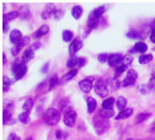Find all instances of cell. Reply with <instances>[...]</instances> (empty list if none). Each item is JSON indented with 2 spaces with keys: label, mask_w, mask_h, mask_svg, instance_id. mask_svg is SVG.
Instances as JSON below:
<instances>
[{
  "label": "cell",
  "mask_w": 155,
  "mask_h": 140,
  "mask_svg": "<svg viewBox=\"0 0 155 140\" xmlns=\"http://www.w3.org/2000/svg\"><path fill=\"white\" fill-rule=\"evenodd\" d=\"M44 121L46 125L54 127L60 121V113L55 108H48L44 114Z\"/></svg>",
  "instance_id": "6da1fadb"
},
{
  "label": "cell",
  "mask_w": 155,
  "mask_h": 140,
  "mask_svg": "<svg viewBox=\"0 0 155 140\" xmlns=\"http://www.w3.org/2000/svg\"><path fill=\"white\" fill-rule=\"evenodd\" d=\"M93 122H94V128L97 135L104 134L109 128V122L102 117H95Z\"/></svg>",
  "instance_id": "7a4b0ae2"
},
{
  "label": "cell",
  "mask_w": 155,
  "mask_h": 140,
  "mask_svg": "<svg viewBox=\"0 0 155 140\" xmlns=\"http://www.w3.org/2000/svg\"><path fill=\"white\" fill-rule=\"evenodd\" d=\"M9 39H10V42L12 44H14L15 46H19L21 48L26 44L27 42V38L26 37H23L22 36V33L17 30V29H15V30H12L10 32V35H9Z\"/></svg>",
  "instance_id": "3957f363"
},
{
  "label": "cell",
  "mask_w": 155,
  "mask_h": 140,
  "mask_svg": "<svg viewBox=\"0 0 155 140\" xmlns=\"http://www.w3.org/2000/svg\"><path fill=\"white\" fill-rule=\"evenodd\" d=\"M94 91L100 97H106L109 93L106 81L101 78L98 79L94 84Z\"/></svg>",
  "instance_id": "277c9868"
},
{
  "label": "cell",
  "mask_w": 155,
  "mask_h": 140,
  "mask_svg": "<svg viewBox=\"0 0 155 140\" xmlns=\"http://www.w3.org/2000/svg\"><path fill=\"white\" fill-rule=\"evenodd\" d=\"M76 118H77L76 112L73 108H67L65 109L64 117V122L68 128H73L74 126V124L76 122Z\"/></svg>",
  "instance_id": "5b68a950"
},
{
  "label": "cell",
  "mask_w": 155,
  "mask_h": 140,
  "mask_svg": "<svg viewBox=\"0 0 155 140\" xmlns=\"http://www.w3.org/2000/svg\"><path fill=\"white\" fill-rule=\"evenodd\" d=\"M27 72V67L25 63H16L13 66V75L15 80L22 78Z\"/></svg>",
  "instance_id": "8992f818"
},
{
  "label": "cell",
  "mask_w": 155,
  "mask_h": 140,
  "mask_svg": "<svg viewBox=\"0 0 155 140\" xmlns=\"http://www.w3.org/2000/svg\"><path fill=\"white\" fill-rule=\"evenodd\" d=\"M138 78V74L135 70L134 69H131V70H128L127 74H126V77L124 79L123 81V87H130V86H133L135 84L136 80Z\"/></svg>",
  "instance_id": "52a82bcc"
},
{
  "label": "cell",
  "mask_w": 155,
  "mask_h": 140,
  "mask_svg": "<svg viewBox=\"0 0 155 140\" xmlns=\"http://www.w3.org/2000/svg\"><path fill=\"white\" fill-rule=\"evenodd\" d=\"M94 81V78L93 77H88L86 78H84L83 80L79 82L80 89L84 93H90L93 88Z\"/></svg>",
  "instance_id": "ba28073f"
},
{
  "label": "cell",
  "mask_w": 155,
  "mask_h": 140,
  "mask_svg": "<svg viewBox=\"0 0 155 140\" xmlns=\"http://www.w3.org/2000/svg\"><path fill=\"white\" fill-rule=\"evenodd\" d=\"M82 46H83V42H82V40H80V39H78V38L74 39V40L71 42L70 46H69V55H70L71 56H74L82 48Z\"/></svg>",
  "instance_id": "9c48e42d"
},
{
  "label": "cell",
  "mask_w": 155,
  "mask_h": 140,
  "mask_svg": "<svg viewBox=\"0 0 155 140\" xmlns=\"http://www.w3.org/2000/svg\"><path fill=\"white\" fill-rule=\"evenodd\" d=\"M104 12H105L104 6H98L97 8H95L94 10H93L90 13L88 21H98V20H100L101 16L104 15Z\"/></svg>",
  "instance_id": "30bf717a"
},
{
  "label": "cell",
  "mask_w": 155,
  "mask_h": 140,
  "mask_svg": "<svg viewBox=\"0 0 155 140\" xmlns=\"http://www.w3.org/2000/svg\"><path fill=\"white\" fill-rule=\"evenodd\" d=\"M55 5L53 3H49L45 5V7L44 11L41 13V17L43 19H49L52 15H54V13L55 11Z\"/></svg>",
  "instance_id": "8fae6325"
},
{
  "label": "cell",
  "mask_w": 155,
  "mask_h": 140,
  "mask_svg": "<svg viewBox=\"0 0 155 140\" xmlns=\"http://www.w3.org/2000/svg\"><path fill=\"white\" fill-rule=\"evenodd\" d=\"M123 56L120 54H112L109 56L108 59V64L110 67H118L120 65H122V61H123Z\"/></svg>",
  "instance_id": "7c38bea8"
},
{
  "label": "cell",
  "mask_w": 155,
  "mask_h": 140,
  "mask_svg": "<svg viewBox=\"0 0 155 140\" xmlns=\"http://www.w3.org/2000/svg\"><path fill=\"white\" fill-rule=\"evenodd\" d=\"M35 56V54H34V51L32 48H28L26 50H25V52L23 53V56H22V62L26 64L28 63L29 61H31Z\"/></svg>",
  "instance_id": "4fadbf2b"
},
{
  "label": "cell",
  "mask_w": 155,
  "mask_h": 140,
  "mask_svg": "<svg viewBox=\"0 0 155 140\" xmlns=\"http://www.w3.org/2000/svg\"><path fill=\"white\" fill-rule=\"evenodd\" d=\"M134 113V109L133 108H126L123 111H121L115 118V120H121V119H126L128 118H130Z\"/></svg>",
  "instance_id": "5bb4252c"
},
{
  "label": "cell",
  "mask_w": 155,
  "mask_h": 140,
  "mask_svg": "<svg viewBox=\"0 0 155 140\" xmlns=\"http://www.w3.org/2000/svg\"><path fill=\"white\" fill-rule=\"evenodd\" d=\"M77 72H78V70L76 69V68H74V69H72L71 71H69L67 74H65L62 78H61V80H60V83L61 84H64V83H67L68 81H70L72 78H74L76 75H77Z\"/></svg>",
  "instance_id": "9a60e30c"
},
{
  "label": "cell",
  "mask_w": 155,
  "mask_h": 140,
  "mask_svg": "<svg viewBox=\"0 0 155 140\" xmlns=\"http://www.w3.org/2000/svg\"><path fill=\"white\" fill-rule=\"evenodd\" d=\"M100 116L105 119H108V118H113L114 116V110L113 108H101Z\"/></svg>",
  "instance_id": "2e32d148"
},
{
  "label": "cell",
  "mask_w": 155,
  "mask_h": 140,
  "mask_svg": "<svg viewBox=\"0 0 155 140\" xmlns=\"http://www.w3.org/2000/svg\"><path fill=\"white\" fill-rule=\"evenodd\" d=\"M49 32V26L47 25H43L42 26H40L38 28V30H36V32L35 33V38H39L41 36H44L45 35H46Z\"/></svg>",
  "instance_id": "e0dca14e"
},
{
  "label": "cell",
  "mask_w": 155,
  "mask_h": 140,
  "mask_svg": "<svg viewBox=\"0 0 155 140\" xmlns=\"http://www.w3.org/2000/svg\"><path fill=\"white\" fill-rule=\"evenodd\" d=\"M84 13L83 7L81 5H74L72 8V15L74 19H79Z\"/></svg>",
  "instance_id": "ac0fdd59"
},
{
  "label": "cell",
  "mask_w": 155,
  "mask_h": 140,
  "mask_svg": "<svg viewBox=\"0 0 155 140\" xmlns=\"http://www.w3.org/2000/svg\"><path fill=\"white\" fill-rule=\"evenodd\" d=\"M86 103H87V109H88V113L92 114L95 108H96V106H97V103H96V100L93 97H88L87 100H86Z\"/></svg>",
  "instance_id": "d6986e66"
},
{
  "label": "cell",
  "mask_w": 155,
  "mask_h": 140,
  "mask_svg": "<svg viewBox=\"0 0 155 140\" xmlns=\"http://www.w3.org/2000/svg\"><path fill=\"white\" fill-rule=\"evenodd\" d=\"M3 109L6 110V111H10V112H14L15 110V104L12 100L10 99H5L4 100V104H3Z\"/></svg>",
  "instance_id": "ffe728a7"
},
{
  "label": "cell",
  "mask_w": 155,
  "mask_h": 140,
  "mask_svg": "<svg viewBox=\"0 0 155 140\" xmlns=\"http://www.w3.org/2000/svg\"><path fill=\"white\" fill-rule=\"evenodd\" d=\"M126 106H127V100H126V98L124 97H119L118 99H117V101H116V107H117V108L119 110H122L123 111V110L126 109L125 108Z\"/></svg>",
  "instance_id": "44dd1931"
},
{
  "label": "cell",
  "mask_w": 155,
  "mask_h": 140,
  "mask_svg": "<svg viewBox=\"0 0 155 140\" xmlns=\"http://www.w3.org/2000/svg\"><path fill=\"white\" fill-rule=\"evenodd\" d=\"M153 59V56L152 54H145V55H142L139 57V63L142 65H146L148 63H150L152 60Z\"/></svg>",
  "instance_id": "7402d4cb"
},
{
  "label": "cell",
  "mask_w": 155,
  "mask_h": 140,
  "mask_svg": "<svg viewBox=\"0 0 155 140\" xmlns=\"http://www.w3.org/2000/svg\"><path fill=\"white\" fill-rule=\"evenodd\" d=\"M20 15V13L18 11H12V12H9L5 15H4V21L5 22H8L10 20H13L15 18H16L17 16Z\"/></svg>",
  "instance_id": "603a6c76"
},
{
  "label": "cell",
  "mask_w": 155,
  "mask_h": 140,
  "mask_svg": "<svg viewBox=\"0 0 155 140\" xmlns=\"http://www.w3.org/2000/svg\"><path fill=\"white\" fill-rule=\"evenodd\" d=\"M148 49V46L143 42H138L134 46V50L139 53H144Z\"/></svg>",
  "instance_id": "cb8c5ba5"
},
{
  "label": "cell",
  "mask_w": 155,
  "mask_h": 140,
  "mask_svg": "<svg viewBox=\"0 0 155 140\" xmlns=\"http://www.w3.org/2000/svg\"><path fill=\"white\" fill-rule=\"evenodd\" d=\"M33 106H34V101H33V99H32V98H27V99L25 101L24 105H23V109L25 110V112L30 113V110L32 109Z\"/></svg>",
  "instance_id": "d4e9b609"
},
{
  "label": "cell",
  "mask_w": 155,
  "mask_h": 140,
  "mask_svg": "<svg viewBox=\"0 0 155 140\" xmlns=\"http://www.w3.org/2000/svg\"><path fill=\"white\" fill-rule=\"evenodd\" d=\"M114 104V97H108L104 100L102 103V108H112Z\"/></svg>",
  "instance_id": "484cf974"
},
{
  "label": "cell",
  "mask_w": 155,
  "mask_h": 140,
  "mask_svg": "<svg viewBox=\"0 0 155 140\" xmlns=\"http://www.w3.org/2000/svg\"><path fill=\"white\" fill-rule=\"evenodd\" d=\"M18 120H19L22 124L26 125V124L29 122V113L24 111L23 113H21V114L18 116Z\"/></svg>",
  "instance_id": "4316f807"
},
{
  "label": "cell",
  "mask_w": 155,
  "mask_h": 140,
  "mask_svg": "<svg viewBox=\"0 0 155 140\" xmlns=\"http://www.w3.org/2000/svg\"><path fill=\"white\" fill-rule=\"evenodd\" d=\"M74 37V33L70 30H64L63 32V40L64 42H69L73 39Z\"/></svg>",
  "instance_id": "83f0119b"
},
{
  "label": "cell",
  "mask_w": 155,
  "mask_h": 140,
  "mask_svg": "<svg viewBox=\"0 0 155 140\" xmlns=\"http://www.w3.org/2000/svg\"><path fill=\"white\" fill-rule=\"evenodd\" d=\"M10 85H11V80L9 77H7L6 76H4L3 77V91L4 92H6L8 91L9 87H10Z\"/></svg>",
  "instance_id": "f1b7e54d"
},
{
  "label": "cell",
  "mask_w": 155,
  "mask_h": 140,
  "mask_svg": "<svg viewBox=\"0 0 155 140\" xmlns=\"http://www.w3.org/2000/svg\"><path fill=\"white\" fill-rule=\"evenodd\" d=\"M138 90L143 94V95H146L148 94L151 90H152V86L149 85V84H146V85H141L139 87H138Z\"/></svg>",
  "instance_id": "f546056e"
},
{
  "label": "cell",
  "mask_w": 155,
  "mask_h": 140,
  "mask_svg": "<svg viewBox=\"0 0 155 140\" xmlns=\"http://www.w3.org/2000/svg\"><path fill=\"white\" fill-rule=\"evenodd\" d=\"M152 114L150 113H141L140 115L137 116V118H136V122L137 123H142L145 120H147L149 118H151Z\"/></svg>",
  "instance_id": "4dcf8cb0"
},
{
  "label": "cell",
  "mask_w": 155,
  "mask_h": 140,
  "mask_svg": "<svg viewBox=\"0 0 155 140\" xmlns=\"http://www.w3.org/2000/svg\"><path fill=\"white\" fill-rule=\"evenodd\" d=\"M78 59H79V57H76V56L71 57V58L68 60V62H67V67H70V68L74 69V67H76V66L78 67Z\"/></svg>",
  "instance_id": "1f68e13d"
},
{
  "label": "cell",
  "mask_w": 155,
  "mask_h": 140,
  "mask_svg": "<svg viewBox=\"0 0 155 140\" xmlns=\"http://www.w3.org/2000/svg\"><path fill=\"white\" fill-rule=\"evenodd\" d=\"M68 133L63 130H56L55 131V138L58 140H64L67 138Z\"/></svg>",
  "instance_id": "d6a6232c"
},
{
  "label": "cell",
  "mask_w": 155,
  "mask_h": 140,
  "mask_svg": "<svg viewBox=\"0 0 155 140\" xmlns=\"http://www.w3.org/2000/svg\"><path fill=\"white\" fill-rule=\"evenodd\" d=\"M133 63V57L130 55H125L123 56V61H122V65H124L126 67L130 66Z\"/></svg>",
  "instance_id": "836d02e7"
},
{
  "label": "cell",
  "mask_w": 155,
  "mask_h": 140,
  "mask_svg": "<svg viewBox=\"0 0 155 140\" xmlns=\"http://www.w3.org/2000/svg\"><path fill=\"white\" fill-rule=\"evenodd\" d=\"M127 36L130 37V38H134V39H136V38H143L142 36V35L140 33H138L137 31L135 30H131L130 32L127 33Z\"/></svg>",
  "instance_id": "e575fe53"
},
{
  "label": "cell",
  "mask_w": 155,
  "mask_h": 140,
  "mask_svg": "<svg viewBox=\"0 0 155 140\" xmlns=\"http://www.w3.org/2000/svg\"><path fill=\"white\" fill-rule=\"evenodd\" d=\"M58 84V78H57V77H53L51 79H50V82H49V87H48V90L49 91H51V90H53L55 87H56V85Z\"/></svg>",
  "instance_id": "d590c367"
},
{
  "label": "cell",
  "mask_w": 155,
  "mask_h": 140,
  "mask_svg": "<svg viewBox=\"0 0 155 140\" xmlns=\"http://www.w3.org/2000/svg\"><path fill=\"white\" fill-rule=\"evenodd\" d=\"M126 69H127V67L124 66V65H120V66H118V67H116V69H115V77L121 76L124 72L126 71Z\"/></svg>",
  "instance_id": "8d00e7d4"
},
{
  "label": "cell",
  "mask_w": 155,
  "mask_h": 140,
  "mask_svg": "<svg viewBox=\"0 0 155 140\" xmlns=\"http://www.w3.org/2000/svg\"><path fill=\"white\" fill-rule=\"evenodd\" d=\"M64 12L62 9H56L54 13V17L55 20H60L64 17Z\"/></svg>",
  "instance_id": "74e56055"
},
{
  "label": "cell",
  "mask_w": 155,
  "mask_h": 140,
  "mask_svg": "<svg viewBox=\"0 0 155 140\" xmlns=\"http://www.w3.org/2000/svg\"><path fill=\"white\" fill-rule=\"evenodd\" d=\"M109 55L108 54H100L98 56V61L101 62V63H104V62H108V59H109Z\"/></svg>",
  "instance_id": "f35d334b"
},
{
  "label": "cell",
  "mask_w": 155,
  "mask_h": 140,
  "mask_svg": "<svg viewBox=\"0 0 155 140\" xmlns=\"http://www.w3.org/2000/svg\"><path fill=\"white\" fill-rule=\"evenodd\" d=\"M20 50H21V47L19 46H14L13 48L11 49V54L13 56H16L20 52Z\"/></svg>",
  "instance_id": "ab89813d"
},
{
  "label": "cell",
  "mask_w": 155,
  "mask_h": 140,
  "mask_svg": "<svg viewBox=\"0 0 155 140\" xmlns=\"http://www.w3.org/2000/svg\"><path fill=\"white\" fill-rule=\"evenodd\" d=\"M86 63V60L84 57H79L78 59V67H83Z\"/></svg>",
  "instance_id": "60d3db41"
},
{
  "label": "cell",
  "mask_w": 155,
  "mask_h": 140,
  "mask_svg": "<svg viewBox=\"0 0 155 140\" xmlns=\"http://www.w3.org/2000/svg\"><path fill=\"white\" fill-rule=\"evenodd\" d=\"M6 140H20V138H19V137H17L15 134L11 133V134L8 136V138H7V139Z\"/></svg>",
  "instance_id": "b9f144b4"
},
{
  "label": "cell",
  "mask_w": 155,
  "mask_h": 140,
  "mask_svg": "<svg viewBox=\"0 0 155 140\" xmlns=\"http://www.w3.org/2000/svg\"><path fill=\"white\" fill-rule=\"evenodd\" d=\"M9 29V26H8V23L7 22H5L3 23V32L4 33H6Z\"/></svg>",
  "instance_id": "7bdbcfd3"
},
{
  "label": "cell",
  "mask_w": 155,
  "mask_h": 140,
  "mask_svg": "<svg viewBox=\"0 0 155 140\" xmlns=\"http://www.w3.org/2000/svg\"><path fill=\"white\" fill-rule=\"evenodd\" d=\"M150 39H151V41H152L153 43H154L155 44V28H153V30L152 33H151Z\"/></svg>",
  "instance_id": "ee69618b"
},
{
  "label": "cell",
  "mask_w": 155,
  "mask_h": 140,
  "mask_svg": "<svg viewBox=\"0 0 155 140\" xmlns=\"http://www.w3.org/2000/svg\"><path fill=\"white\" fill-rule=\"evenodd\" d=\"M48 65H49V63H46V64L44 66V67H43V69H42L43 72H46V70H47V68H48Z\"/></svg>",
  "instance_id": "f6af8a7d"
},
{
  "label": "cell",
  "mask_w": 155,
  "mask_h": 140,
  "mask_svg": "<svg viewBox=\"0 0 155 140\" xmlns=\"http://www.w3.org/2000/svg\"><path fill=\"white\" fill-rule=\"evenodd\" d=\"M149 131L152 132V133H153V132H155V122L153 124V126L151 127V128L149 129Z\"/></svg>",
  "instance_id": "bcb514c9"
},
{
  "label": "cell",
  "mask_w": 155,
  "mask_h": 140,
  "mask_svg": "<svg viewBox=\"0 0 155 140\" xmlns=\"http://www.w3.org/2000/svg\"><path fill=\"white\" fill-rule=\"evenodd\" d=\"M5 62H6V57H5V53H3V64L5 65Z\"/></svg>",
  "instance_id": "7dc6e473"
},
{
  "label": "cell",
  "mask_w": 155,
  "mask_h": 140,
  "mask_svg": "<svg viewBox=\"0 0 155 140\" xmlns=\"http://www.w3.org/2000/svg\"><path fill=\"white\" fill-rule=\"evenodd\" d=\"M152 78L155 81V70L153 72V74H152Z\"/></svg>",
  "instance_id": "c3c4849f"
},
{
  "label": "cell",
  "mask_w": 155,
  "mask_h": 140,
  "mask_svg": "<svg viewBox=\"0 0 155 140\" xmlns=\"http://www.w3.org/2000/svg\"><path fill=\"white\" fill-rule=\"evenodd\" d=\"M126 140H136V139H134V138H128V139Z\"/></svg>",
  "instance_id": "681fc988"
},
{
  "label": "cell",
  "mask_w": 155,
  "mask_h": 140,
  "mask_svg": "<svg viewBox=\"0 0 155 140\" xmlns=\"http://www.w3.org/2000/svg\"><path fill=\"white\" fill-rule=\"evenodd\" d=\"M26 140H32V138H27V139H26Z\"/></svg>",
  "instance_id": "f907efd6"
},
{
  "label": "cell",
  "mask_w": 155,
  "mask_h": 140,
  "mask_svg": "<svg viewBox=\"0 0 155 140\" xmlns=\"http://www.w3.org/2000/svg\"><path fill=\"white\" fill-rule=\"evenodd\" d=\"M154 140H155V139H154Z\"/></svg>",
  "instance_id": "816d5d0a"
}]
</instances>
